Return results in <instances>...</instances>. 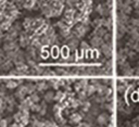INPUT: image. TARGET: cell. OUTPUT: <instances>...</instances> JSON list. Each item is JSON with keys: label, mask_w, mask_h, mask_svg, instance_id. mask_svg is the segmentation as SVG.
<instances>
[{"label": "cell", "mask_w": 139, "mask_h": 127, "mask_svg": "<svg viewBox=\"0 0 139 127\" xmlns=\"http://www.w3.org/2000/svg\"><path fill=\"white\" fill-rule=\"evenodd\" d=\"M20 43H21V46H23V47H26V45L28 43V38H27V36H22L21 39H20Z\"/></svg>", "instance_id": "obj_6"}, {"label": "cell", "mask_w": 139, "mask_h": 127, "mask_svg": "<svg viewBox=\"0 0 139 127\" xmlns=\"http://www.w3.org/2000/svg\"><path fill=\"white\" fill-rule=\"evenodd\" d=\"M0 127H8V119L6 118L0 119Z\"/></svg>", "instance_id": "obj_9"}, {"label": "cell", "mask_w": 139, "mask_h": 127, "mask_svg": "<svg viewBox=\"0 0 139 127\" xmlns=\"http://www.w3.org/2000/svg\"><path fill=\"white\" fill-rule=\"evenodd\" d=\"M64 127H68V126H64Z\"/></svg>", "instance_id": "obj_13"}, {"label": "cell", "mask_w": 139, "mask_h": 127, "mask_svg": "<svg viewBox=\"0 0 139 127\" xmlns=\"http://www.w3.org/2000/svg\"><path fill=\"white\" fill-rule=\"evenodd\" d=\"M46 88V84L43 82H41V83H38L37 84V89L38 90H43Z\"/></svg>", "instance_id": "obj_10"}, {"label": "cell", "mask_w": 139, "mask_h": 127, "mask_svg": "<svg viewBox=\"0 0 139 127\" xmlns=\"http://www.w3.org/2000/svg\"><path fill=\"white\" fill-rule=\"evenodd\" d=\"M64 98V93L63 92H57V95L54 96V100H58V101H61L62 99Z\"/></svg>", "instance_id": "obj_8"}, {"label": "cell", "mask_w": 139, "mask_h": 127, "mask_svg": "<svg viewBox=\"0 0 139 127\" xmlns=\"http://www.w3.org/2000/svg\"><path fill=\"white\" fill-rule=\"evenodd\" d=\"M31 100H32V102H38V100H39V97L37 95H32L31 97Z\"/></svg>", "instance_id": "obj_11"}, {"label": "cell", "mask_w": 139, "mask_h": 127, "mask_svg": "<svg viewBox=\"0 0 139 127\" xmlns=\"http://www.w3.org/2000/svg\"><path fill=\"white\" fill-rule=\"evenodd\" d=\"M17 85H19V82L17 81H13V79H10V81L7 82V87L10 89H13V88H16Z\"/></svg>", "instance_id": "obj_3"}, {"label": "cell", "mask_w": 139, "mask_h": 127, "mask_svg": "<svg viewBox=\"0 0 139 127\" xmlns=\"http://www.w3.org/2000/svg\"><path fill=\"white\" fill-rule=\"evenodd\" d=\"M80 119H82V116H80L78 113H74L71 115V121L73 123H78V122H80Z\"/></svg>", "instance_id": "obj_5"}, {"label": "cell", "mask_w": 139, "mask_h": 127, "mask_svg": "<svg viewBox=\"0 0 139 127\" xmlns=\"http://www.w3.org/2000/svg\"><path fill=\"white\" fill-rule=\"evenodd\" d=\"M11 127H20V125H17V124H13V125H11Z\"/></svg>", "instance_id": "obj_12"}, {"label": "cell", "mask_w": 139, "mask_h": 127, "mask_svg": "<svg viewBox=\"0 0 139 127\" xmlns=\"http://www.w3.org/2000/svg\"><path fill=\"white\" fill-rule=\"evenodd\" d=\"M34 5H35V0H25L24 6L26 7V8H32Z\"/></svg>", "instance_id": "obj_7"}, {"label": "cell", "mask_w": 139, "mask_h": 127, "mask_svg": "<svg viewBox=\"0 0 139 127\" xmlns=\"http://www.w3.org/2000/svg\"><path fill=\"white\" fill-rule=\"evenodd\" d=\"M91 43H92L94 47H100L103 45V40H102V37H99V36H96L91 39Z\"/></svg>", "instance_id": "obj_2"}, {"label": "cell", "mask_w": 139, "mask_h": 127, "mask_svg": "<svg viewBox=\"0 0 139 127\" xmlns=\"http://www.w3.org/2000/svg\"><path fill=\"white\" fill-rule=\"evenodd\" d=\"M109 121H110V117H109V115H108L107 113H102V114H100L99 116H98V118H97L98 124H100V125H105V124H108Z\"/></svg>", "instance_id": "obj_1"}, {"label": "cell", "mask_w": 139, "mask_h": 127, "mask_svg": "<svg viewBox=\"0 0 139 127\" xmlns=\"http://www.w3.org/2000/svg\"><path fill=\"white\" fill-rule=\"evenodd\" d=\"M54 99V95L52 91H49V92H46L45 95V101H47V102H51Z\"/></svg>", "instance_id": "obj_4"}]
</instances>
